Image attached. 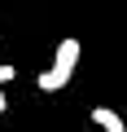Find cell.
Masks as SVG:
<instances>
[{
  "mask_svg": "<svg viewBox=\"0 0 127 132\" xmlns=\"http://www.w3.org/2000/svg\"><path fill=\"white\" fill-rule=\"evenodd\" d=\"M5 110H9V97H5V93H0V114H5Z\"/></svg>",
  "mask_w": 127,
  "mask_h": 132,
  "instance_id": "4",
  "label": "cell"
},
{
  "mask_svg": "<svg viewBox=\"0 0 127 132\" xmlns=\"http://www.w3.org/2000/svg\"><path fill=\"white\" fill-rule=\"evenodd\" d=\"M75 62H79V40H61L57 53H53V66L35 79L40 93H61V88L70 84V75H75Z\"/></svg>",
  "mask_w": 127,
  "mask_h": 132,
  "instance_id": "1",
  "label": "cell"
},
{
  "mask_svg": "<svg viewBox=\"0 0 127 132\" xmlns=\"http://www.w3.org/2000/svg\"><path fill=\"white\" fill-rule=\"evenodd\" d=\"M92 123H96V128H105V132H127L123 114H114L110 106H96V110H92Z\"/></svg>",
  "mask_w": 127,
  "mask_h": 132,
  "instance_id": "2",
  "label": "cell"
},
{
  "mask_svg": "<svg viewBox=\"0 0 127 132\" xmlns=\"http://www.w3.org/2000/svg\"><path fill=\"white\" fill-rule=\"evenodd\" d=\"M13 75H18V71H13V66H9V62H0V84H9Z\"/></svg>",
  "mask_w": 127,
  "mask_h": 132,
  "instance_id": "3",
  "label": "cell"
}]
</instances>
